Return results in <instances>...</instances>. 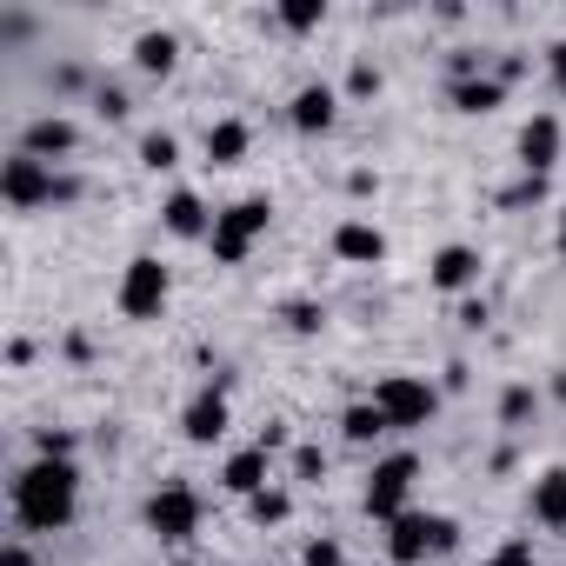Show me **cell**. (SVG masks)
I'll use <instances>...</instances> for the list:
<instances>
[{"instance_id":"6da1fadb","label":"cell","mask_w":566,"mask_h":566,"mask_svg":"<svg viewBox=\"0 0 566 566\" xmlns=\"http://www.w3.org/2000/svg\"><path fill=\"white\" fill-rule=\"evenodd\" d=\"M81 506V473L74 460H34L21 480H14V520L21 533H61Z\"/></svg>"},{"instance_id":"7a4b0ae2","label":"cell","mask_w":566,"mask_h":566,"mask_svg":"<svg viewBox=\"0 0 566 566\" xmlns=\"http://www.w3.org/2000/svg\"><path fill=\"white\" fill-rule=\"evenodd\" d=\"M453 546H460V526L447 513H400L394 533H387V553L400 566H420L427 553H453Z\"/></svg>"},{"instance_id":"3957f363","label":"cell","mask_w":566,"mask_h":566,"mask_svg":"<svg viewBox=\"0 0 566 566\" xmlns=\"http://www.w3.org/2000/svg\"><path fill=\"white\" fill-rule=\"evenodd\" d=\"M266 220H273L266 200H233L227 213H213V233H207V240H213V260H220V266H240V260L253 253V240L266 233Z\"/></svg>"},{"instance_id":"277c9868","label":"cell","mask_w":566,"mask_h":566,"mask_svg":"<svg viewBox=\"0 0 566 566\" xmlns=\"http://www.w3.org/2000/svg\"><path fill=\"white\" fill-rule=\"evenodd\" d=\"M167 266L154 260V253H140V260H127V273H120V314L127 321H154L160 307H167Z\"/></svg>"},{"instance_id":"5b68a950","label":"cell","mask_w":566,"mask_h":566,"mask_svg":"<svg viewBox=\"0 0 566 566\" xmlns=\"http://www.w3.org/2000/svg\"><path fill=\"white\" fill-rule=\"evenodd\" d=\"M374 407H380L394 427H427L433 407H440V394H433L427 380H413V374H387V380L374 387Z\"/></svg>"},{"instance_id":"8992f818","label":"cell","mask_w":566,"mask_h":566,"mask_svg":"<svg viewBox=\"0 0 566 566\" xmlns=\"http://www.w3.org/2000/svg\"><path fill=\"white\" fill-rule=\"evenodd\" d=\"M413 473H420V460H413V453H394V460H380V467L367 473V513L394 526V520L407 513V493H413Z\"/></svg>"},{"instance_id":"52a82bcc","label":"cell","mask_w":566,"mask_h":566,"mask_svg":"<svg viewBox=\"0 0 566 566\" xmlns=\"http://www.w3.org/2000/svg\"><path fill=\"white\" fill-rule=\"evenodd\" d=\"M0 193H8L14 207H48V200H61V174L48 160H34V154H14L8 167H0Z\"/></svg>"},{"instance_id":"ba28073f","label":"cell","mask_w":566,"mask_h":566,"mask_svg":"<svg viewBox=\"0 0 566 566\" xmlns=\"http://www.w3.org/2000/svg\"><path fill=\"white\" fill-rule=\"evenodd\" d=\"M147 526H154L160 539H193V533H200V493H193V486H160V493L147 500Z\"/></svg>"},{"instance_id":"9c48e42d","label":"cell","mask_w":566,"mask_h":566,"mask_svg":"<svg viewBox=\"0 0 566 566\" xmlns=\"http://www.w3.org/2000/svg\"><path fill=\"white\" fill-rule=\"evenodd\" d=\"M81 147V134H74V120H61V114H41V120H28V134H21V154H34V160H61V154H74Z\"/></svg>"},{"instance_id":"30bf717a","label":"cell","mask_w":566,"mask_h":566,"mask_svg":"<svg viewBox=\"0 0 566 566\" xmlns=\"http://www.w3.org/2000/svg\"><path fill=\"white\" fill-rule=\"evenodd\" d=\"M180 433H187L193 447H213V440L227 433V394H220V387H207V394L180 413Z\"/></svg>"},{"instance_id":"8fae6325","label":"cell","mask_w":566,"mask_h":566,"mask_svg":"<svg viewBox=\"0 0 566 566\" xmlns=\"http://www.w3.org/2000/svg\"><path fill=\"white\" fill-rule=\"evenodd\" d=\"M520 160H526V174H533V180L559 160V120H553V114H539V120H526V127H520Z\"/></svg>"},{"instance_id":"7c38bea8","label":"cell","mask_w":566,"mask_h":566,"mask_svg":"<svg viewBox=\"0 0 566 566\" xmlns=\"http://www.w3.org/2000/svg\"><path fill=\"white\" fill-rule=\"evenodd\" d=\"M473 280H480V253L473 247H440L433 253V287L440 294H467Z\"/></svg>"},{"instance_id":"4fadbf2b","label":"cell","mask_w":566,"mask_h":566,"mask_svg":"<svg viewBox=\"0 0 566 566\" xmlns=\"http://www.w3.org/2000/svg\"><path fill=\"white\" fill-rule=\"evenodd\" d=\"M334 114H340L334 87H321V81H314V87H301V94H294V127H301V134H327V127H334Z\"/></svg>"},{"instance_id":"5bb4252c","label":"cell","mask_w":566,"mask_h":566,"mask_svg":"<svg viewBox=\"0 0 566 566\" xmlns=\"http://www.w3.org/2000/svg\"><path fill=\"white\" fill-rule=\"evenodd\" d=\"M334 253H340V260H354V266H374V260L387 253V240H380V227L347 220V227H334Z\"/></svg>"},{"instance_id":"9a60e30c","label":"cell","mask_w":566,"mask_h":566,"mask_svg":"<svg viewBox=\"0 0 566 566\" xmlns=\"http://www.w3.org/2000/svg\"><path fill=\"white\" fill-rule=\"evenodd\" d=\"M533 520L539 526H566V467H546L533 480Z\"/></svg>"},{"instance_id":"2e32d148","label":"cell","mask_w":566,"mask_h":566,"mask_svg":"<svg viewBox=\"0 0 566 566\" xmlns=\"http://www.w3.org/2000/svg\"><path fill=\"white\" fill-rule=\"evenodd\" d=\"M160 220H167V233H180V240H193V233H213L207 227V207H200V193H167V207H160Z\"/></svg>"},{"instance_id":"e0dca14e","label":"cell","mask_w":566,"mask_h":566,"mask_svg":"<svg viewBox=\"0 0 566 566\" xmlns=\"http://www.w3.org/2000/svg\"><path fill=\"white\" fill-rule=\"evenodd\" d=\"M220 480H227V493H240V500H253V493L266 486V447H247V453H233Z\"/></svg>"},{"instance_id":"ac0fdd59","label":"cell","mask_w":566,"mask_h":566,"mask_svg":"<svg viewBox=\"0 0 566 566\" xmlns=\"http://www.w3.org/2000/svg\"><path fill=\"white\" fill-rule=\"evenodd\" d=\"M174 61H180V41H174V34L154 28V34L134 41V67H140V74H174Z\"/></svg>"},{"instance_id":"d6986e66","label":"cell","mask_w":566,"mask_h":566,"mask_svg":"<svg viewBox=\"0 0 566 566\" xmlns=\"http://www.w3.org/2000/svg\"><path fill=\"white\" fill-rule=\"evenodd\" d=\"M340 433H347L354 447H374L380 433H394V420H387L374 400H360V407H347V413H340Z\"/></svg>"},{"instance_id":"ffe728a7","label":"cell","mask_w":566,"mask_h":566,"mask_svg":"<svg viewBox=\"0 0 566 566\" xmlns=\"http://www.w3.org/2000/svg\"><path fill=\"white\" fill-rule=\"evenodd\" d=\"M207 160H213V167L247 160V127H240V120H213V127H207Z\"/></svg>"},{"instance_id":"44dd1931","label":"cell","mask_w":566,"mask_h":566,"mask_svg":"<svg viewBox=\"0 0 566 566\" xmlns=\"http://www.w3.org/2000/svg\"><path fill=\"white\" fill-rule=\"evenodd\" d=\"M500 94H506V87H500L493 74H480V81H453V107H460V114H493Z\"/></svg>"},{"instance_id":"7402d4cb","label":"cell","mask_w":566,"mask_h":566,"mask_svg":"<svg viewBox=\"0 0 566 566\" xmlns=\"http://www.w3.org/2000/svg\"><path fill=\"white\" fill-rule=\"evenodd\" d=\"M327 21V0H287V8H280V28H294V34H314Z\"/></svg>"},{"instance_id":"603a6c76","label":"cell","mask_w":566,"mask_h":566,"mask_svg":"<svg viewBox=\"0 0 566 566\" xmlns=\"http://www.w3.org/2000/svg\"><path fill=\"white\" fill-rule=\"evenodd\" d=\"M174 160H180V140H174V134H147V140H140V167H154V174H167Z\"/></svg>"},{"instance_id":"cb8c5ba5","label":"cell","mask_w":566,"mask_h":566,"mask_svg":"<svg viewBox=\"0 0 566 566\" xmlns=\"http://www.w3.org/2000/svg\"><path fill=\"white\" fill-rule=\"evenodd\" d=\"M247 506H253V520H260V526H273V520H287V506H294V500L280 493V486H260Z\"/></svg>"},{"instance_id":"d4e9b609","label":"cell","mask_w":566,"mask_h":566,"mask_svg":"<svg viewBox=\"0 0 566 566\" xmlns=\"http://www.w3.org/2000/svg\"><path fill=\"white\" fill-rule=\"evenodd\" d=\"M533 407H539V400H533V387H506L500 420H506V427H520V420H533Z\"/></svg>"},{"instance_id":"484cf974","label":"cell","mask_w":566,"mask_h":566,"mask_svg":"<svg viewBox=\"0 0 566 566\" xmlns=\"http://www.w3.org/2000/svg\"><path fill=\"white\" fill-rule=\"evenodd\" d=\"M34 447H41V460H74V433H61V427H41Z\"/></svg>"},{"instance_id":"4316f807","label":"cell","mask_w":566,"mask_h":566,"mask_svg":"<svg viewBox=\"0 0 566 566\" xmlns=\"http://www.w3.org/2000/svg\"><path fill=\"white\" fill-rule=\"evenodd\" d=\"M486 566H533V539H526V533H520V539H506Z\"/></svg>"},{"instance_id":"83f0119b","label":"cell","mask_w":566,"mask_h":566,"mask_svg":"<svg viewBox=\"0 0 566 566\" xmlns=\"http://www.w3.org/2000/svg\"><path fill=\"white\" fill-rule=\"evenodd\" d=\"M321 321H327V314H321L314 301H294V307H287V327H294V334H314Z\"/></svg>"},{"instance_id":"f1b7e54d","label":"cell","mask_w":566,"mask_h":566,"mask_svg":"<svg viewBox=\"0 0 566 566\" xmlns=\"http://www.w3.org/2000/svg\"><path fill=\"white\" fill-rule=\"evenodd\" d=\"M94 107H101V120H127V94H120V87H101Z\"/></svg>"},{"instance_id":"f546056e","label":"cell","mask_w":566,"mask_h":566,"mask_svg":"<svg viewBox=\"0 0 566 566\" xmlns=\"http://www.w3.org/2000/svg\"><path fill=\"white\" fill-rule=\"evenodd\" d=\"M294 473H301V480H321V473H327V453H321V447H301V453H294Z\"/></svg>"},{"instance_id":"4dcf8cb0","label":"cell","mask_w":566,"mask_h":566,"mask_svg":"<svg viewBox=\"0 0 566 566\" xmlns=\"http://www.w3.org/2000/svg\"><path fill=\"white\" fill-rule=\"evenodd\" d=\"M347 94H380V74H374V67H367V61H360V67H354V74H347Z\"/></svg>"},{"instance_id":"1f68e13d","label":"cell","mask_w":566,"mask_h":566,"mask_svg":"<svg viewBox=\"0 0 566 566\" xmlns=\"http://www.w3.org/2000/svg\"><path fill=\"white\" fill-rule=\"evenodd\" d=\"M301 559H307V566H340V546H334V539H314Z\"/></svg>"},{"instance_id":"d6a6232c","label":"cell","mask_w":566,"mask_h":566,"mask_svg":"<svg viewBox=\"0 0 566 566\" xmlns=\"http://www.w3.org/2000/svg\"><path fill=\"white\" fill-rule=\"evenodd\" d=\"M0 566H41V559H34L21 539H8V546H0Z\"/></svg>"},{"instance_id":"836d02e7","label":"cell","mask_w":566,"mask_h":566,"mask_svg":"<svg viewBox=\"0 0 566 566\" xmlns=\"http://www.w3.org/2000/svg\"><path fill=\"white\" fill-rule=\"evenodd\" d=\"M553 74H559V94H566V41L553 48Z\"/></svg>"},{"instance_id":"e575fe53","label":"cell","mask_w":566,"mask_h":566,"mask_svg":"<svg viewBox=\"0 0 566 566\" xmlns=\"http://www.w3.org/2000/svg\"><path fill=\"white\" fill-rule=\"evenodd\" d=\"M559 247H566V220H559Z\"/></svg>"},{"instance_id":"d590c367","label":"cell","mask_w":566,"mask_h":566,"mask_svg":"<svg viewBox=\"0 0 566 566\" xmlns=\"http://www.w3.org/2000/svg\"><path fill=\"white\" fill-rule=\"evenodd\" d=\"M167 566H187V559H167Z\"/></svg>"}]
</instances>
